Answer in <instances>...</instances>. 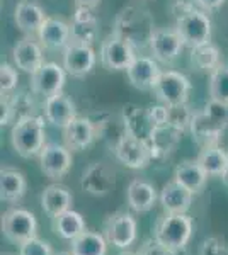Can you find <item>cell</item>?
<instances>
[{"mask_svg": "<svg viewBox=\"0 0 228 255\" xmlns=\"http://www.w3.org/2000/svg\"><path fill=\"white\" fill-rule=\"evenodd\" d=\"M10 123H14L10 104H9V101H7V97L2 96V99H0V125L7 126V125H10Z\"/></svg>", "mask_w": 228, "mask_h": 255, "instance_id": "cell-42", "label": "cell"}, {"mask_svg": "<svg viewBox=\"0 0 228 255\" xmlns=\"http://www.w3.org/2000/svg\"><path fill=\"white\" fill-rule=\"evenodd\" d=\"M157 99L162 104L169 106H182L188 104L189 101V92H191V82L186 75H182L181 72L176 70H164L160 75L159 82H157L155 89Z\"/></svg>", "mask_w": 228, "mask_h": 255, "instance_id": "cell-8", "label": "cell"}, {"mask_svg": "<svg viewBox=\"0 0 228 255\" xmlns=\"http://www.w3.org/2000/svg\"><path fill=\"white\" fill-rule=\"evenodd\" d=\"M193 237V220L188 215H167L157 220L153 238L164 247L179 254Z\"/></svg>", "mask_w": 228, "mask_h": 255, "instance_id": "cell-5", "label": "cell"}, {"mask_svg": "<svg viewBox=\"0 0 228 255\" xmlns=\"http://www.w3.org/2000/svg\"><path fill=\"white\" fill-rule=\"evenodd\" d=\"M193 116H194V113L189 109L188 104L172 106V108H169V126L176 128V129L184 133L186 129H189Z\"/></svg>", "mask_w": 228, "mask_h": 255, "instance_id": "cell-36", "label": "cell"}, {"mask_svg": "<svg viewBox=\"0 0 228 255\" xmlns=\"http://www.w3.org/2000/svg\"><path fill=\"white\" fill-rule=\"evenodd\" d=\"M17 82H19L17 70L9 63H2V67H0V89H2V94L12 92V90L17 87Z\"/></svg>", "mask_w": 228, "mask_h": 255, "instance_id": "cell-38", "label": "cell"}, {"mask_svg": "<svg viewBox=\"0 0 228 255\" xmlns=\"http://www.w3.org/2000/svg\"><path fill=\"white\" fill-rule=\"evenodd\" d=\"M200 255H228V244L223 238L210 237L201 244Z\"/></svg>", "mask_w": 228, "mask_h": 255, "instance_id": "cell-39", "label": "cell"}, {"mask_svg": "<svg viewBox=\"0 0 228 255\" xmlns=\"http://www.w3.org/2000/svg\"><path fill=\"white\" fill-rule=\"evenodd\" d=\"M155 24L150 10L138 5L123 7L114 19L113 32L124 38L135 49L150 46V39L155 32Z\"/></svg>", "mask_w": 228, "mask_h": 255, "instance_id": "cell-2", "label": "cell"}, {"mask_svg": "<svg viewBox=\"0 0 228 255\" xmlns=\"http://www.w3.org/2000/svg\"><path fill=\"white\" fill-rule=\"evenodd\" d=\"M27 191L26 175L19 168L5 167L0 172V199L3 203H19Z\"/></svg>", "mask_w": 228, "mask_h": 255, "instance_id": "cell-28", "label": "cell"}, {"mask_svg": "<svg viewBox=\"0 0 228 255\" xmlns=\"http://www.w3.org/2000/svg\"><path fill=\"white\" fill-rule=\"evenodd\" d=\"M44 118L49 125L65 129L77 118V108L63 92L44 99Z\"/></svg>", "mask_w": 228, "mask_h": 255, "instance_id": "cell-22", "label": "cell"}, {"mask_svg": "<svg viewBox=\"0 0 228 255\" xmlns=\"http://www.w3.org/2000/svg\"><path fill=\"white\" fill-rule=\"evenodd\" d=\"M75 7H87V9H95V7L101 3V0H73Z\"/></svg>", "mask_w": 228, "mask_h": 255, "instance_id": "cell-44", "label": "cell"}, {"mask_svg": "<svg viewBox=\"0 0 228 255\" xmlns=\"http://www.w3.org/2000/svg\"><path fill=\"white\" fill-rule=\"evenodd\" d=\"M39 168L48 179L60 182L70 172L73 163L72 150L60 143H46L39 153Z\"/></svg>", "mask_w": 228, "mask_h": 255, "instance_id": "cell-11", "label": "cell"}, {"mask_svg": "<svg viewBox=\"0 0 228 255\" xmlns=\"http://www.w3.org/2000/svg\"><path fill=\"white\" fill-rule=\"evenodd\" d=\"M176 31L191 49L211 43V19L206 10L198 7H189L176 14Z\"/></svg>", "mask_w": 228, "mask_h": 255, "instance_id": "cell-4", "label": "cell"}, {"mask_svg": "<svg viewBox=\"0 0 228 255\" xmlns=\"http://www.w3.org/2000/svg\"><path fill=\"white\" fill-rule=\"evenodd\" d=\"M2 233L10 244L20 247L38 237V220L29 209L14 206L2 215Z\"/></svg>", "mask_w": 228, "mask_h": 255, "instance_id": "cell-6", "label": "cell"}, {"mask_svg": "<svg viewBox=\"0 0 228 255\" xmlns=\"http://www.w3.org/2000/svg\"><path fill=\"white\" fill-rule=\"evenodd\" d=\"M95 63H97V56L94 48L89 44L70 43L63 49V68L67 70L68 75L82 79L92 72Z\"/></svg>", "mask_w": 228, "mask_h": 255, "instance_id": "cell-16", "label": "cell"}, {"mask_svg": "<svg viewBox=\"0 0 228 255\" xmlns=\"http://www.w3.org/2000/svg\"><path fill=\"white\" fill-rule=\"evenodd\" d=\"M113 153L119 163H123L128 168H133V170L147 168L153 160L148 143L142 141V139H138L130 133L123 134L121 139L114 145Z\"/></svg>", "mask_w": 228, "mask_h": 255, "instance_id": "cell-10", "label": "cell"}, {"mask_svg": "<svg viewBox=\"0 0 228 255\" xmlns=\"http://www.w3.org/2000/svg\"><path fill=\"white\" fill-rule=\"evenodd\" d=\"M55 255H73V252L70 250V252H60V254H55Z\"/></svg>", "mask_w": 228, "mask_h": 255, "instance_id": "cell-46", "label": "cell"}, {"mask_svg": "<svg viewBox=\"0 0 228 255\" xmlns=\"http://www.w3.org/2000/svg\"><path fill=\"white\" fill-rule=\"evenodd\" d=\"M227 180H228V177H227Z\"/></svg>", "mask_w": 228, "mask_h": 255, "instance_id": "cell-48", "label": "cell"}, {"mask_svg": "<svg viewBox=\"0 0 228 255\" xmlns=\"http://www.w3.org/2000/svg\"><path fill=\"white\" fill-rule=\"evenodd\" d=\"M220 58H222V53H220L217 44L213 43L203 44V46L191 49V63L198 70H201V72L211 73L215 68H218L222 65Z\"/></svg>", "mask_w": 228, "mask_h": 255, "instance_id": "cell-33", "label": "cell"}, {"mask_svg": "<svg viewBox=\"0 0 228 255\" xmlns=\"http://www.w3.org/2000/svg\"><path fill=\"white\" fill-rule=\"evenodd\" d=\"M97 138V129L90 118L77 116L70 125L63 129V139L72 151H80L89 148Z\"/></svg>", "mask_w": 228, "mask_h": 255, "instance_id": "cell-21", "label": "cell"}, {"mask_svg": "<svg viewBox=\"0 0 228 255\" xmlns=\"http://www.w3.org/2000/svg\"><path fill=\"white\" fill-rule=\"evenodd\" d=\"M121 119L124 123V128H126V133L133 134L145 143H150V139L157 131V126L150 116L148 108H142V106L130 102V104L123 106Z\"/></svg>", "mask_w": 228, "mask_h": 255, "instance_id": "cell-15", "label": "cell"}, {"mask_svg": "<svg viewBox=\"0 0 228 255\" xmlns=\"http://www.w3.org/2000/svg\"><path fill=\"white\" fill-rule=\"evenodd\" d=\"M159 197L155 187L143 179H133L126 189V204L135 213H148L153 209Z\"/></svg>", "mask_w": 228, "mask_h": 255, "instance_id": "cell-24", "label": "cell"}, {"mask_svg": "<svg viewBox=\"0 0 228 255\" xmlns=\"http://www.w3.org/2000/svg\"><path fill=\"white\" fill-rule=\"evenodd\" d=\"M208 174L198 160H184L174 168V180L182 184L186 189H189L194 196L200 194L208 182Z\"/></svg>", "mask_w": 228, "mask_h": 255, "instance_id": "cell-27", "label": "cell"}, {"mask_svg": "<svg viewBox=\"0 0 228 255\" xmlns=\"http://www.w3.org/2000/svg\"><path fill=\"white\" fill-rule=\"evenodd\" d=\"M164 70H160L159 61L150 56H136L130 68L126 70V75L130 84L138 90H153L159 82Z\"/></svg>", "mask_w": 228, "mask_h": 255, "instance_id": "cell-18", "label": "cell"}, {"mask_svg": "<svg viewBox=\"0 0 228 255\" xmlns=\"http://www.w3.org/2000/svg\"><path fill=\"white\" fill-rule=\"evenodd\" d=\"M65 80H67V70L58 63H53V61H49V63L44 61L43 67L31 75L29 87L36 96H43L44 99H48L63 90Z\"/></svg>", "mask_w": 228, "mask_h": 255, "instance_id": "cell-13", "label": "cell"}, {"mask_svg": "<svg viewBox=\"0 0 228 255\" xmlns=\"http://www.w3.org/2000/svg\"><path fill=\"white\" fill-rule=\"evenodd\" d=\"M194 194L177 180H169L160 192V204L167 215H188Z\"/></svg>", "mask_w": 228, "mask_h": 255, "instance_id": "cell-20", "label": "cell"}, {"mask_svg": "<svg viewBox=\"0 0 228 255\" xmlns=\"http://www.w3.org/2000/svg\"><path fill=\"white\" fill-rule=\"evenodd\" d=\"M228 128V104L210 99L203 111L194 113L189 131L201 148L218 146L220 138Z\"/></svg>", "mask_w": 228, "mask_h": 255, "instance_id": "cell-1", "label": "cell"}, {"mask_svg": "<svg viewBox=\"0 0 228 255\" xmlns=\"http://www.w3.org/2000/svg\"><path fill=\"white\" fill-rule=\"evenodd\" d=\"M210 96L228 104V65H220L210 73Z\"/></svg>", "mask_w": 228, "mask_h": 255, "instance_id": "cell-35", "label": "cell"}, {"mask_svg": "<svg viewBox=\"0 0 228 255\" xmlns=\"http://www.w3.org/2000/svg\"><path fill=\"white\" fill-rule=\"evenodd\" d=\"M138 252L142 255H177V252H174V250L164 247L160 242H157L153 237L143 242V245L140 247Z\"/></svg>", "mask_w": 228, "mask_h": 255, "instance_id": "cell-40", "label": "cell"}, {"mask_svg": "<svg viewBox=\"0 0 228 255\" xmlns=\"http://www.w3.org/2000/svg\"><path fill=\"white\" fill-rule=\"evenodd\" d=\"M182 138V131L176 129L172 126H164V128H157L155 134L150 139L148 146L152 150L153 160H160L165 158L169 153H172L174 148L177 146V143Z\"/></svg>", "mask_w": 228, "mask_h": 255, "instance_id": "cell-31", "label": "cell"}, {"mask_svg": "<svg viewBox=\"0 0 228 255\" xmlns=\"http://www.w3.org/2000/svg\"><path fill=\"white\" fill-rule=\"evenodd\" d=\"M12 60L19 70L32 75L44 65L43 46H41V43H36L31 36H26L12 49Z\"/></svg>", "mask_w": 228, "mask_h": 255, "instance_id": "cell-19", "label": "cell"}, {"mask_svg": "<svg viewBox=\"0 0 228 255\" xmlns=\"http://www.w3.org/2000/svg\"><path fill=\"white\" fill-rule=\"evenodd\" d=\"M223 2H225V0H196V5L203 10L210 12V10L220 9V7L223 5Z\"/></svg>", "mask_w": 228, "mask_h": 255, "instance_id": "cell-43", "label": "cell"}, {"mask_svg": "<svg viewBox=\"0 0 228 255\" xmlns=\"http://www.w3.org/2000/svg\"><path fill=\"white\" fill-rule=\"evenodd\" d=\"M196 160L210 177H222V179L228 177V151L220 145L201 148V153Z\"/></svg>", "mask_w": 228, "mask_h": 255, "instance_id": "cell-30", "label": "cell"}, {"mask_svg": "<svg viewBox=\"0 0 228 255\" xmlns=\"http://www.w3.org/2000/svg\"><path fill=\"white\" fill-rule=\"evenodd\" d=\"M46 118L29 116L14 123L10 131V143L15 153L22 158L39 157L41 150L46 145Z\"/></svg>", "mask_w": 228, "mask_h": 255, "instance_id": "cell-3", "label": "cell"}, {"mask_svg": "<svg viewBox=\"0 0 228 255\" xmlns=\"http://www.w3.org/2000/svg\"><path fill=\"white\" fill-rule=\"evenodd\" d=\"M136 49L116 32H111L101 44V63L109 72H121L128 70L136 58Z\"/></svg>", "mask_w": 228, "mask_h": 255, "instance_id": "cell-9", "label": "cell"}, {"mask_svg": "<svg viewBox=\"0 0 228 255\" xmlns=\"http://www.w3.org/2000/svg\"><path fill=\"white\" fill-rule=\"evenodd\" d=\"M51 226H53V232H55L58 237L68 242L75 240L77 237H80L87 230L85 218L82 216L80 213L73 211V209H68V211L53 218Z\"/></svg>", "mask_w": 228, "mask_h": 255, "instance_id": "cell-29", "label": "cell"}, {"mask_svg": "<svg viewBox=\"0 0 228 255\" xmlns=\"http://www.w3.org/2000/svg\"><path fill=\"white\" fill-rule=\"evenodd\" d=\"M80 187L85 194L104 197L116 187V170L106 162H94L80 177Z\"/></svg>", "mask_w": 228, "mask_h": 255, "instance_id": "cell-12", "label": "cell"}, {"mask_svg": "<svg viewBox=\"0 0 228 255\" xmlns=\"http://www.w3.org/2000/svg\"><path fill=\"white\" fill-rule=\"evenodd\" d=\"M19 255H55V252L46 240L34 237L19 247Z\"/></svg>", "mask_w": 228, "mask_h": 255, "instance_id": "cell-37", "label": "cell"}, {"mask_svg": "<svg viewBox=\"0 0 228 255\" xmlns=\"http://www.w3.org/2000/svg\"><path fill=\"white\" fill-rule=\"evenodd\" d=\"M119 255H142L140 252H130V250H124V252H121Z\"/></svg>", "mask_w": 228, "mask_h": 255, "instance_id": "cell-45", "label": "cell"}, {"mask_svg": "<svg viewBox=\"0 0 228 255\" xmlns=\"http://www.w3.org/2000/svg\"><path fill=\"white\" fill-rule=\"evenodd\" d=\"M3 255H10V254H3Z\"/></svg>", "mask_w": 228, "mask_h": 255, "instance_id": "cell-47", "label": "cell"}, {"mask_svg": "<svg viewBox=\"0 0 228 255\" xmlns=\"http://www.w3.org/2000/svg\"><path fill=\"white\" fill-rule=\"evenodd\" d=\"M38 39L44 49H65L70 44V24L58 17H46L38 31Z\"/></svg>", "mask_w": 228, "mask_h": 255, "instance_id": "cell-23", "label": "cell"}, {"mask_svg": "<svg viewBox=\"0 0 228 255\" xmlns=\"http://www.w3.org/2000/svg\"><path fill=\"white\" fill-rule=\"evenodd\" d=\"M184 41L181 39L179 32L176 31V27L169 29V27H157L150 39V51L153 58L160 63H172L174 60H177L184 48Z\"/></svg>", "mask_w": 228, "mask_h": 255, "instance_id": "cell-14", "label": "cell"}, {"mask_svg": "<svg viewBox=\"0 0 228 255\" xmlns=\"http://www.w3.org/2000/svg\"><path fill=\"white\" fill-rule=\"evenodd\" d=\"M32 90L31 94L26 92V90H20L17 94H2V96L7 97L10 104V109H12V116H14V123L20 121L24 118H29V116H36V101L32 97Z\"/></svg>", "mask_w": 228, "mask_h": 255, "instance_id": "cell-34", "label": "cell"}, {"mask_svg": "<svg viewBox=\"0 0 228 255\" xmlns=\"http://www.w3.org/2000/svg\"><path fill=\"white\" fill-rule=\"evenodd\" d=\"M73 255H107V240L102 233L85 230L80 237L70 242Z\"/></svg>", "mask_w": 228, "mask_h": 255, "instance_id": "cell-32", "label": "cell"}, {"mask_svg": "<svg viewBox=\"0 0 228 255\" xmlns=\"http://www.w3.org/2000/svg\"><path fill=\"white\" fill-rule=\"evenodd\" d=\"M14 19L17 27L24 34L32 36V34H38L43 22L46 20V14L41 9L39 3L32 2V0H20L17 5H15Z\"/></svg>", "mask_w": 228, "mask_h": 255, "instance_id": "cell-26", "label": "cell"}, {"mask_svg": "<svg viewBox=\"0 0 228 255\" xmlns=\"http://www.w3.org/2000/svg\"><path fill=\"white\" fill-rule=\"evenodd\" d=\"M148 111H150V116L157 128L169 126V106L165 104L152 106V108H148Z\"/></svg>", "mask_w": 228, "mask_h": 255, "instance_id": "cell-41", "label": "cell"}, {"mask_svg": "<svg viewBox=\"0 0 228 255\" xmlns=\"http://www.w3.org/2000/svg\"><path fill=\"white\" fill-rule=\"evenodd\" d=\"M102 235L107 244L116 249L128 250L138 238V223L131 213L118 211L106 218L102 226Z\"/></svg>", "mask_w": 228, "mask_h": 255, "instance_id": "cell-7", "label": "cell"}, {"mask_svg": "<svg viewBox=\"0 0 228 255\" xmlns=\"http://www.w3.org/2000/svg\"><path fill=\"white\" fill-rule=\"evenodd\" d=\"M73 204V194L72 191L60 182L49 184L44 187L43 194H41V206L43 211L46 213L49 218H55L61 213L72 209Z\"/></svg>", "mask_w": 228, "mask_h": 255, "instance_id": "cell-25", "label": "cell"}, {"mask_svg": "<svg viewBox=\"0 0 228 255\" xmlns=\"http://www.w3.org/2000/svg\"><path fill=\"white\" fill-rule=\"evenodd\" d=\"M99 36V20L92 9L75 7L70 22V43L92 46Z\"/></svg>", "mask_w": 228, "mask_h": 255, "instance_id": "cell-17", "label": "cell"}]
</instances>
